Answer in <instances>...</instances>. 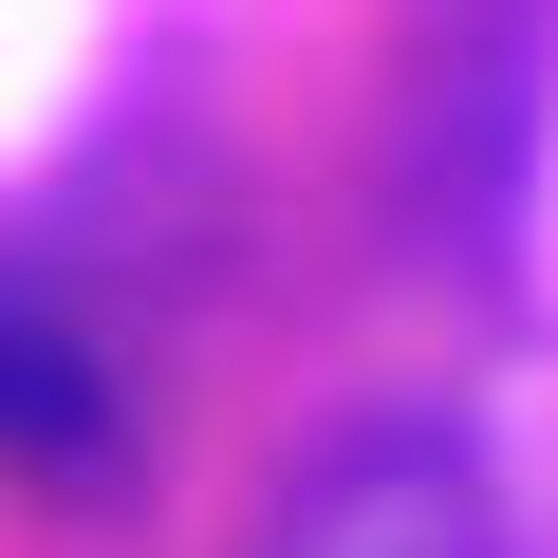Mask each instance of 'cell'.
<instances>
[{"label": "cell", "instance_id": "obj_1", "mask_svg": "<svg viewBox=\"0 0 558 558\" xmlns=\"http://www.w3.org/2000/svg\"><path fill=\"white\" fill-rule=\"evenodd\" d=\"M260 558H502V502H484V465L447 447V428H354L299 502H279V539Z\"/></svg>", "mask_w": 558, "mask_h": 558}, {"label": "cell", "instance_id": "obj_2", "mask_svg": "<svg viewBox=\"0 0 558 558\" xmlns=\"http://www.w3.org/2000/svg\"><path fill=\"white\" fill-rule=\"evenodd\" d=\"M20 391H38V410H20V428H38V447H57V465H75V447H94V373H75V336H57V317H38V336H20Z\"/></svg>", "mask_w": 558, "mask_h": 558}]
</instances>
